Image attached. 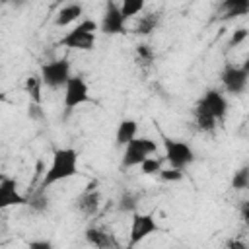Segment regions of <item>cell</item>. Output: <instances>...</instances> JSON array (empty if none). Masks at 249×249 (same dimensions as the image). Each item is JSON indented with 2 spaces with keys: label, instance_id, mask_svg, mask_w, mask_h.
<instances>
[{
  "label": "cell",
  "instance_id": "cell-1",
  "mask_svg": "<svg viewBox=\"0 0 249 249\" xmlns=\"http://www.w3.org/2000/svg\"><path fill=\"white\" fill-rule=\"evenodd\" d=\"M78 173V152L74 148H56L49 169L41 179V189L47 191L58 181H66Z\"/></svg>",
  "mask_w": 249,
  "mask_h": 249
},
{
  "label": "cell",
  "instance_id": "cell-2",
  "mask_svg": "<svg viewBox=\"0 0 249 249\" xmlns=\"http://www.w3.org/2000/svg\"><path fill=\"white\" fill-rule=\"evenodd\" d=\"M99 31V25L95 19H82L74 29H70L60 41V47L76 49V51H91L95 47V33Z\"/></svg>",
  "mask_w": 249,
  "mask_h": 249
},
{
  "label": "cell",
  "instance_id": "cell-3",
  "mask_svg": "<svg viewBox=\"0 0 249 249\" xmlns=\"http://www.w3.org/2000/svg\"><path fill=\"white\" fill-rule=\"evenodd\" d=\"M158 152V144L156 140L152 138H146V136H136L134 140H130L124 150H123V160H121V165L123 167H134V165H140L146 158H150L152 154Z\"/></svg>",
  "mask_w": 249,
  "mask_h": 249
},
{
  "label": "cell",
  "instance_id": "cell-4",
  "mask_svg": "<svg viewBox=\"0 0 249 249\" xmlns=\"http://www.w3.org/2000/svg\"><path fill=\"white\" fill-rule=\"evenodd\" d=\"M160 231V224L154 214L150 212H134L130 222V233H128V249H134L138 243H142L152 233Z\"/></svg>",
  "mask_w": 249,
  "mask_h": 249
},
{
  "label": "cell",
  "instance_id": "cell-5",
  "mask_svg": "<svg viewBox=\"0 0 249 249\" xmlns=\"http://www.w3.org/2000/svg\"><path fill=\"white\" fill-rule=\"evenodd\" d=\"M70 76H72L70 74V62L66 58H56V60L45 62L39 70V78H41L43 86H47L51 89L64 88Z\"/></svg>",
  "mask_w": 249,
  "mask_h": 249
},
{
  "label": "cell",
  "instance_id": "cell-6",
  "mask_svg": "<svg viewBox=\"0 0 249 249\" xmlns=\"http://www.w3.org/2000/svg\"><path fill=\"white\" fill-rule=\"evenodd\" d=\"M220 80H222V86L228 93L231 95H241L245 89H247V82H249V64H241V66H235V64H226L224 70L220 72Z\"/></svg>",
  "mask_w": 249,
  "mask_h": 249
},
{
  "label": "cell",
  "instance_id": "cell-7",
  "mask_svg": "<svg viewBox=\"0 0 249 249\" xmlns=\"http://www.w3.org/2000/svg\"><path fill=\"white\" fill-rule=\"evenodd\" d=\"M163 148H165V158L163 160L173 169H181L183 171L185 167H189L195 161V152L187 142L165 138L163 140Z\"/></svg>",
  "mask_w": 249,
  "mask_h": 249
},
{
  "label": "cell",
  "instance_id": "cell-8",
  "mask_svg": "<svg viewBox=\"0 0 249 249\" xmlns=\"http://www.w3.org/2000/svg\"><path fill=\"white\" fill-rule=\"evenodd\" d=\"M88 101H91L88 82L82 76H70L66 86H64V107L74 109V107H80Z\"/></svg>",
  "mask_w": 249,
  "mask_h": 249
},
{
  "label": "cell",
  "instance_id": "cell-9",
  "mask_svg": "<svg viewBox=\"0 0 249 249\" xmlns=\"http://www.w3.org/2000/svg\"><path fill=\"white\" fill-rule=\"evenodd\" d=\"M99 31L105 35H123L126 33V19L121 16L119 4L117 2H107L103 10V18L97 23Z\"/></svg>",
  "mask_w": 249,
  "mask_h": 249
},
{
  "label": "cell",
  "instance_id": "cell-10",
  "mask_svg": "<svg viewBox=\"0 0 249 249\" xmlns=\"http://www.w3.org/2000/svg\"><path fill=\"white\" fill-rule=\"evenodd\" d=\"M198 103L204 105V109L216 119V123H222L228 115V99L220 89H214V88L206 89V93L198 99Z\"/></svg>",
  "mask_w": 249,
  "mask_h": 249
},
{
  "label": "cell",
  "instance_id": "cell-11",
  "mask_svg": "<svg viewBox=\"0 0 249 249\" xmlns=\"http://www.w3.org/2000/svg\"><path fill=\"white\" fill-rule=\"evenodd\" d=\"M27 204V198L18 191V183L12 177H6L0 181V210L10 206H23Z\"/></svg>",
  "mask_w": 249,
  "mask_h": 249
},
{
  "label": "cell",
  "instance_id": "cell-12",
  "mask_svg": "<svg viewBox=\"0 0 249 249\" xmlns=\"http://www.w3.org/2000/svg\"><path fill=\"white\" fill-rule=\"evenodd\" d=\"M95 185H97V181L89 183L88 189L76 198V206H78V210H80L84 216H95L97 210H99L101 196H99V193L95 191Z\"/></svg>",
  "mask_w": 249,
  "mask_h": 249
},
{
  "label": "cell",
  "instance_id": "cell-13",
  "mask_svg": "<svg viewBox=\"0 0 249 249\" xmlns=\"http://www.w3.org/2000/svg\"><path fill=\"white\" fill-rule=\"evenodd\" d=\"M82 14H84V6H82V4H78V2L66 4V6H62V8L56 12V16H54V25L66 27V25L74 23L76 19H80Z\"/></svg>",
  "mask_w": 249,
  "mask_h": 249
},
{
  "label": "cell",
  "instance_id": "cell-14",
  "mask_svg": "<svg viewBox=\"0 0 249 249\" xmlns=\"http://www.w3.org/2000/svg\"><path fill=\"white\" fill-rule=\"evenodd\" d=\"M160 21H161V14L160 12H146V14H142L136 19L134 33H138V35H150V33H154L160 27Z\"/></svg>",
  "mask_w": 249,
  "mask_h": 249
},
{
  "label": "cell",
  "instance_id": "cell-15",
  "mask_svg": "<svg viewBox=\"0 0 249 249\" xmlns=\"http://www.w3.org/2000/svg\"><path fill=\"white\" fill-rule=\"evenodd\" d=\"M136 132H138V123L134 119H123L117 126V132H115V140H117V146H126L130 140L136 138Z\"/></svg>",
  "mask_w": 249,
  "mask_h": 249
},
{
  "label": "cell",
  "instance_id": "cell-16",
  "mask_svg": "<svg viewBox=\"0 0 249 249\" xmlns=\"http://www.w3.org/2000/svg\"><path fill=\"white\" fill-rule=\"evenodd\" d=\"M84 237H86V241H88L89 245H93L95 249H111V247H113L111 235H109L107 231H103L101 228H95V226L86 228Z\"/></svg>",
  "mask_w": 249,
  "mask_h": 249
},
{
  "label": "cell",
  "instance_id": "cell-17",
  "mask_svg": "<svg viewBox=\"0 0 249 249\" xmlns=\"http://www.w3.org/2000/svg\"><path fill=\"white\" fill-rule=\"evenodd\" d=\"M193 117H195V124H196L198 130H202V132H214L216 126H218L216 119L204 109L202 103H196V105H195V109H193Z\"/></svg>",
  "mask_w": 249,
  "mask_h": 249
},
{
  "label": "cell",
  "instance_id": "cell-18",
  "mask_svg": "<svg viewBox=\"0 0 249 249\" xmlns=\"http://www.w3.org/2000/svg\"><path fill=\"white\" fill-rule=\"evenodd\" d=\"M222 10V19H230V18H237V16H245L249 12V2L247 0H226L220 4Z\"/></svg>",
  "mask_w": 249,
  "mask_h": 249
},
{
  "label": "cell",
  "instance_id": "cell-19",
  "mask_svg": "<svg viewBox=\"0 0 249 249\" xmlns=\"http://www.w3.org/2000/svg\"><path fill=\"white\" fill-rule=\"evenodd\" d=\"M117 208H119V212H130V214L138 212L136 210L138 208V195L132 191H124L117 200Z\"/></svg>",
  "mask_w": 249,
  "mask_h": 249
},
{
  "label": "cell",
  "instance_id": "cell-20",
  "mask_svg": "<svg viewBox=\"0 0 249 249\" xmlns=\"http://www.w3.org/2000/svg\"><path fill=\"white\" fill-rule=\"evenodd\" d=\"M144 8H146V4H144V0H124L123 4H119V10H121V16H123L124 19H128V18H136V16H140V14L144 12Z\"/></svg>",
  "mask_w": 249,
  "mask_h": 249
},
{
  "label": "cell",
  "instance_id": "cell-21",
  "mask_svg": "<svg viewBox=\"0 0 249 249\" xmlns=\"http://www.w3.org/2000/svg\"><path fill=\"white\" fill-rule=\"evenodd\" d=\"M41 88H43V82L39 76H29L25 80V91L29 93L31 103H41Z\"/></svg>",
  "mask_w": 249,
  "mask_h": 249
},
{
  "label": "cell",
  "instance_id": "cell-22",
  "mask_svg": "<svg viewBox=\"0 0 249 249\" xmlns=\"http://www.w3.org/2000/svg\"><path fill=\"white\" fill-rule=\"evenodd\" d=\"M249 187V167H241L231 177V189L233 191H245Z\"/></svg>",
  "mask_w": 249,
  "mask_h": 249
},
{
  "label": "cell",
  "instance_id": "cell-23",
  "mask_svg": "<svg viewBox=\"0 0 249 249\" xmlns=\"http://www.w3.org/2000/svg\"><path fill=\"white\" fill-rule=\"evenodd\" d=\"M134 53H136V58H138L140 64H152L154 58H156V53H154L152 47L146 45V43H138V45L134 47Z\"/></svg>",
  "mask_w": 249,
  "mask_h": 249
},
{
  "label": "cell",
  "instance_id": "cell-24",
  "mask_svg": "<svg viewBox=\"0 0 249 249\" xmlns=\"http://www.w3.org/2000/svg\"><path fill=\"white\" fill-rule=\"evenodd\" d=\"M27 204H29L31 210H35V212H45V210L49 208V196L45 195L43 189H39V191L27 200Z\"/></svg>",
  "mask_w": 249,
  "mask_h": 249
},
{
  "label": "cell",
  "instance_id": "cell-25",
  "mask_svg": "<svg viewBox=\"0 0 249 249\" xmlns=\"http://www.w3.org/2000/svg\"><path fill=\"white\" fill-rule=\"evenodd\" d=\"M140 167H142V173H146V175L160 173V169H161V160L150 156V158H146V160L140 163Z\"/></svg>",
  "mask_w": 249,
  "mask_h": 249
},
{
  "label": "cell",
  "instance_id": "cell-26",
  "mask_svg": "<svg viewBox=\"0 0 249 249\" xmlns=\"http://www.w3.org/2000/svg\"><path fill=\"white\" fill-rule=\"evenodd\" d=\"M160 179L161 181H165V183H177V181H181L183 179V171L181 169H173V167H167V169H160Z\"/></svg>",
  "mask_w": 249,
  "mask_h": 249
},
{
  "label": "cell",
  "instance_id": "cell-27",
  "mask_svg": "<svg viewBox=\"0 0 249 249\" xmlns=\"http://www.w3.org/2000/svg\"><path fill=\"white\" fill-rule=\"evenodd\" d=\"M27 117H29L31 121H35V123L45 121V111H43L41 103H31V101H29V105H27Z\"/></svg>",
  "mask_w": 249,
  "mask_h": 249
},
{
  "label": "cell",
  "instance_id": "cell-28",
  "mask_svg": "<svg viewBox=\"0 0 249 249\" xmlns=\"http://www.w3.org/2000/svg\"><path fill=\"white\" fill-rule=\"evenodd\" d=\"M247 35H249V31H247L245 27L235 29L233 35H231V39H230V43H228V47H237V45H241V43L247 39Z\"/></svg>",
  "mask_w": 249,
  "mask_h": 249
},
{
  "label": "cell",
  "instance_id": "cell-29",
  "mask_svg": "<svg viewBox=\"0 0 249 249\" xmlns=\"http://www.w3.org/2000/svg\"><path fill=\"white\" fill-rule=\"evenodd\" d=\"M27 249H54L51 239H33L27 243Z\"/></svg>",
  "mask_w": 249,
  "mask_h": 249
},
{
  "label": "cell",
  "instance_id": "cell-30",
  "mask_svg": "<svg viewBox=\"0 0 249 249\" xmlns=\"http://www.w3.org/2000/svg\"><path fill=\"white\" fill-rule=\"evenodd\" d=\"M226 249H247V245H245V241H241V239H231Z\"/></svg>",
  "mask_w": 249,
  "mask_h": 249
},
{
  "label": "cell",
  "instance_id": "cell-31",
  "mask_svg": "<svg viewBox=\"0 0 249 249\" xmlns=\"http://www.w3.org/2000/svg\"><path fill=\"white\" fill-rule=\"evenodd\" d=\"M241 216H243V220H247V216H249V202L247 200H243V204H241Z\"/></svg>",
  "mask_w": 249,
  "mask_h": 249
},
{
  "label": "cell",
  "instance_id": "cell-32",
  "mask_svg": "<svg viewBox=\"0 0 249 249\" xmlns=\"http://www.w3.org/2000/svg\"><path fill=\"white\" fill-rule=\"evenodd\" d=\"M0 101H6V93H2V91H0Z\"/></svg>",
  "mask_w": 249,
  "mask_h": 249
},
{
  "label": "cell",
  "instance_id": "cell-33",
  "mask_svg": "<svg viewBox=\"0 0 249 249\" xmlns=\"http://www.w3.org/2000/svg\"><path fill=\"white\" fill-rule=\"evenodd\" d=\"M4 179H6V175H2V173H0V181H4Z\"/></svg>",
  "mask_w": 249,
  "mask_h": 249
}]
</instances>
